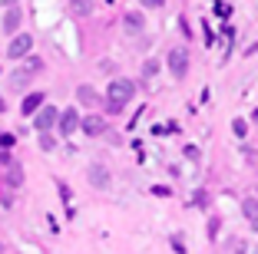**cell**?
Instances as JSON below:
<instances>
[{
    "label": "cell",
    "instance_id": "1",
    "mask_svg": "<svg viewBox=\"0 0 258 254\" xmlns=\"http://www.w3.org/2000/svg\"><path fill=\"white\" fill-rule=\"evenodd\" d=\"M133 96H136V86H133L129 79H113V82H109V90H106V109L119 112Z\"/></svg>",
    "mask_w": 258,
    "mask_h": 254
},
{
    "label": "cell",
    "instance_id": "2",
    "mask_svg": "<svg viewBox=\"0 0 258 254\" xmlns=\"http://www.w3.org/2000/svg\"><path fill=\"white\" fill-rule=\"evenodd\" d=\"M166 63H169V73H172L175 79H182V76L189 73V53H185V46H172Z\"/></svg>",
    "mask_w": 258,
    "mask_h": 254
},
{
    "label": "cell",
    "instance_id": "3",
    "mask_svg": "<svg viewBox=\"0 0 258 254\" xmlns=\"http://www.w3.org/2000/svg\"><path fill=\"white\" fill-rule=\"evenodd\" d=\"M56 126H60V132H63V135H73L76 129H80V112H76V109L60 112V116H56Z\"/></svg>",
    "mask_w": 258,
    "mask_h": 254
},
{
    "label": "cell",
    "instance_id": "4",
    "mask_svg": "<svg viewBox=\"0 0 258 254\" xmlns=\"http://www.w3.org/2000/svg\"><path fill=\"white\" fill-rule=\"evenodd\" d=\"M56 116H60V112H56L53 106H43V109H37V119H33V122H37L40 132H50V129L56 126Z\"/></svg>",
    "mask_w": 258,
    "mask_h": 254
},
{
    "label": "cell",
    "instance_id": "5",
    "mask_svg": "<svg viewBox=\"0 0 258 254\" xmlns=\"http://www.w3.org/2000/svg\"><path fill=\"white\" fill-rule=\"evenodd\" d=\"M30 46H33V37L30 33H20V37H14V43H10V56H14V60H20V56H27V53H30Z\"/></svg>",
    "mask_w": 258,
    "mask_h": 254
},
{
    "label": "cell",
    "instance_id": "6",
    "mask_svg": "<svg viewBox=\"0 0 258 254\" xmlns=\"http://www.w3.org/2000/svg\"><path fill=\"white\" fill-rule=\"evenodd\" d=\"M80 126H83L86 135H103L106 132V119H103V116H86V119H80Z\"/></svg>",
    "mask_w": 258,
    "mask_h": 254
},
{
    "label": "cell",
    "instance_id": "7",
    "mask_svg": "<svg viewBox=\"0 0 258 254\" xmlns=\"http://www.w3.org/2000/svg\"><path fill=\"white\" fill-rule=\"evenodd\" d=\"M40 106H43V93H30V96L23 99V106H20V112L23 116H33V112L40 109Z\"/></svg>",
    "mask_w": 258,
    "mask_h": 254
},
{
    "label": "cell",
    "instance_id": "8",
    "mask_svg": "<svg viewBox=\"0 0 258 254\" xmlns=\"http://www.w3.org/2000/svg\"><path fill=\"white\" fill-rule=\"evenodd\" d=\"M90 185H96V188L109 185V172L103 168V165H93V168H90Z\"/></svg>",
    "mask_w": 258,
    "mask_h": 254
},
{
    "label": "cell",
    "instance_id": "9",
    "mask_svg": "<svg viewBox=\"0 0 258 254\" xmlns=\"http://www.w3.org/2000/svg\"><path fill=\"white\" fill-rule=\"evenodd\" d=\"M70 14L73 17H90L93 14V0H70Z\"/></svg>",
    "mask_w": 258,
    "mask_h": 254
},
{
    "label": "cell",
    "instance_id": "10",
    "mask_svg": "<svg viewBox=\"0 0 258 254\" xmlns=\"http://www.w3.org/2000/svg\"><path fill=\"white\" fill-rule=\"evenodd\" d=\"M122 23H126V30H129V33H139V30L146 27L143 14H126V17H122Z\"/></svg>",
    "mask_w": 258,
    "mask_h": 254
},
{
    "label": "cell",
    "instance_id": "11",
    "mask_svg": "<svg viewBox=\"0 0 258 254\" xmlns=\"http://www.w3.org/2000/svg\"><path fill=\"white\" fill-rule=\"evenodd\" d=\"M17 27H20V10H17V7H10V10H7V17H4V30H7V33H14Z\"/></svg>",
    "mask_w": 258,
    "mask_h": 254
},
{
    "label": "cell",
    "instance_id": "12",
    "mask_svg": "<svg viewBox=\"0 0 258 254\" xmlns=\"http://www.w3.org/2000/svg\"><path fill=\"white\" fill-rule=\"evenodd\" d=\"M76 96H80V103H86V106H96L99 103L96 90H90V86H80V90H76Z\"/></svg>",
    "mask_w": 258,
    "mask_h": 254
},
{
    "label": "cell",
    "instance_id": "13",
    "mask_svg": "<svg viewBox=\"0 0 258 254\" xmlns=\"http://www.w3.org/2000/svg\"><path fill=\"white\" fill-rule=\"evenodd\" d=\"M4 182H7V185H20L23 182V175H20V168H17V165H7V175H4Z\"/></svg>",
    "mask_w": 258,
    "mask_h": 254
},
{
    "label": "cell",
    "instance_id": "14",
    "mask_svg": "<svg viewBox=\"0 0 258 254\" xmlns=\"http://www.w3.org/2000/svg\"><path fill=\"white\" fill-rule=\"evenodd\" d=\"M242 211H245V218H255L258 215V202H255V198H245V202H242Z\"/></svg>",
    "mask_w": 258,
    "mask_h": 254
},
{
    "label": "cell",
    "instance_id": "15",
    "mask_svg": "<svg viewBox=\"0 0 258 254\" xmlns=\"http://www.w3.org/2000/svg\"><path fill=\"white\" fill-rule=\"evenodd\" d=\"M232 132H235V135H245V132H248V122H245V119H235V122H232Z\"/></svg>",
    "mask_w": 258,
    "mask_h": 254
},
{
    "label": "cell",
    "instance_id": "16",
    "mask_svg": "<svg viewBox=\"0 0 258 254\" xmlns=\"http://www.w3.org/2000/svg\"><path fill=\"white\" fill-rule=\"evenodd\" d=\"M156 69H159V63H156V60H146V66H143V76H152Z\"/></svg>",
    "mask_w": 258,
    "mask_h": 254
},
{
    "label": "cell",
    "instance_id": "17",
    "mask_svg": "<svg viewBox=\"0 0 258 254\" xmlns=\"http://www.w3.org/2000/svg\"><path fill=\"white\" fill-rule=\"evenodd\" d=\"M14 145V135L10 132H0V149H10Z\"/></svg>",
    "mask_w": 258,
    "mask_h": 254
},
{
    "label": "cell",
    "instance_id": "18",
    "mask_svg": "<svg viewBox=\"0 0 258 254\" xmlns=\"http://www.w3.org/2000/svg\"><path fill=\"white\" fill-rule=\"evenodd\" d=\"M172 247H175V254H185V244H182V238H179V234L172 238Z\"/></svg>",
    "mask_w": 258,
    "mask_h": 254
},
{
    "label": "cell",
    "instance_id": "19",
    "mask_svg": "<svg viewBox=\"0 0 258 254\" xmlns=\"http://www.w3.org/2000/svg\"><path fill=\"white\" fill-rule=\"evenodd\" d=\"M40 149L50 152V149H53V139H50V135H43V139H40Z\"/></svg>",
    "mask_w": 258,
    "mask_h": 254
},
{
    "label": "cell",
    "instance_id": "20",
    "mask_svg": "<svg viewBox=\"0 0 258 254\" xmlns=\"http://www.w3.org/2000/svg\"><path fill=\"white\" fill-rule=\"evenodd\" d=\"M139 4H146V7H162L166 0H139Z\"/></svg>",
    "mask_w": 258,
    "mask_h": 254
},
{
    "label": "cell",
    "instance_id": "21",
    "mask_svg": "<svg viewBox=\"0 0 258 254\" xmlns=\"http://www.w3.org/2000/svg\"><path fill=\"white\" fill-rule=\"evenodd\" d=\"M251 228H255V234H258V215H255V218H251Z\"/></svg>",
    "mask_w": 258,
    "mask_h": 254
},
{
    "label": "cell",
    "instance_id": "22",
    "mask_svg": "<svg viewBox=\"0 0 258 254\" xmlns=\"http://www.w3.org/2000/svg\"><path fill=\"white\" fill-rule=\"evenodd\" d=\"M0 4H17V0H0Z\"/></svg>",
    "mask_w": 258,
    "mask_h": 254
},
{
    "label": "cell",
    "instance_id": "23",
    "mask_svg": "<svg viewBox=\"0 0 258 254\" xmlns=\"http://www.w3.org/2000/svg\"><path fill=\"white\" fill-rule=\"evenodd\" d=\"M0 112H4V99H0Z\"/></svg>",
    "mask_w": 258,
    "mask_h": 254
},
{
    "label": "cell",
    "instance_id": "24",
    "mask_svg": "<svg viewBox=\"0 0 258 254\" xmlns=\"http://www.w3.org/2000/svg\"><path fill=\"white\" fill-rule=\"evenodd\" d=\"M255 119H258V109H255Z\"/></svg>",
    "mask_w": 258,
    "mask_h": 254
},
{
    "label": "cell",
    "instance_id": "25",
    "mask_svg": "<svg viewBox=\"0 0 258 254\" xmlns=\"http://www.w3.org/2000/svg\"><path fill=\"white\" fill-rule=\"evenodd\" d=\"M255 254H258V251H255Z\"/></svg>",
    "mask_w": 258,
    "mask_h": 254
}]
</instances>
